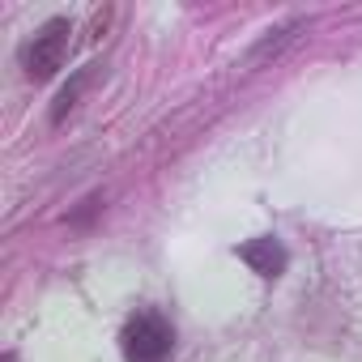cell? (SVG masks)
<instances>
[{"label":"cell","mask_w":362,"mask_h":362,"mask_svg":"<svg viewBox=\"0 0 362 362\" xmlns=\"http://www.w3.org/2000/svg\"><path fill=\"white\" fill-rule=\"evenodd\" d=\"M5 362H18V358H13V354H5Z\"/></svg>","instance_id":"4"},{"label":"cell","mask_w":362,"mask_h":362,"mask_svg":"<svg viewBox=\"0 0 362 362\" xmlns=\"http://www.w3.org/2000/svg\"><path fill=\"white\" fill-rule=\"evenodd\" d=\"M69 47H73V22L69 18H52L22 52V69L30 81H47L64 60H69Z\"/></svg>","instance_id":"2"},{"label":"cell","mask_w":362,"mask_h":362,"mask_svg":"<svg viewBox=\"0 0 362 362\" xmlns=\"http://www.w3.org/2000/svg\"><path fill=\"white\" fill-rule=\"evenodd\" d=\"M239 260L252 269V273H260V277H281L286 273V264H290V256H286V247L273 239V235H260V239H247L243 247H239Z\"/></svg>","instance_id":"3"},{"label":"cell","mask_w":362,"mask_h":362,"mask_svg":"<svg viewBox=\"0 0 362 362\" xmlns=\"http://www.w3.org/2000/svg\"><path fill=\"white\" fill-rule=\"evenodd\" d=\"M119 349H124V362H170L175 332L158 311H136L119 332Z\"/></svg>","instance_id":"1"}]
</instances>
